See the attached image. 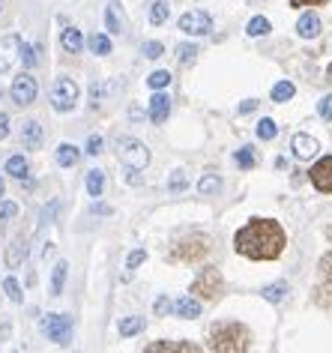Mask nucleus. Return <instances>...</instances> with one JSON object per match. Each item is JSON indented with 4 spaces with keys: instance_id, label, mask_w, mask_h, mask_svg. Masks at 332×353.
<instances>
[{
    "instance_id": "412c9836",
    "label": "nucleus",
    "mask_w": 332,
    "mask_h": 353,
    "mask_svg": "<svg viewBox=\"0 0 332 353\" xmlns=\"http://www.w3.org/2000/svg\"><path fill=\"white\" fill-rule=\"evenodd\" d=\"M105 192V171H87V195L90 198H102Z\"/></svg>"
},
{
    "instance_id": "b1692460",
    "label": "nucleus",
    "mask_w": 332,
    "mask_h": 353,
    "mask_svg": "<svg viewBox=\"0 0 332 353\" xmlns=\"http://www.w3.org/2000/svg\"><path fill=\"white\" fill-rule=\"evenodd\" d=\"M28 171H30V165H28V159H24V156H10V159H6V174L24 180V174H28Z\"/></svg>"
},
{
    "instance_id": "c85d7f7f",
    "label": "nucleus",
    "mask_w": 332,
    "mask_h": 353,
    "mask_svg": "<svg viewBox=\"0 0 332 353\" xmlns=\"http://www.w3.org/2000/svg\"><path fill=\"white\" fill-rule=\"evenodd\" d=\"M293 93H296V87L291 81H278L273 87V102H287V99H293Z\"/></svg>"
},
{
    "instance_id": "2eb2a0df",
    "label": "nucleus",
    "mask_w": 332,
    "mask_h": 353,
    "mask_svg": "<svg viewBox=\"0 0 332 353\" xmlns=\"http://www.w3.org/2000/svg\"><path fill=\"white\" fill-rule=\"evenodd\" d=\"M171 312L177 317H186V321H191V317H200V303L195 296H180L177 303H174Z\"/></svg>"
},
{
    "instance_id": "9b49d317",
    "label": "nucleus",
    "mask_w": 332,
    "mask_h": 353,
    "mask_svg": "<svg viewBox=\"0 0 332 353\" xmlns=\"http://www.w3.org/2000/svg\"><path fill=\"white\" fill-rule=\"evenodd\" d=\"M21 54V37L19 33H10V37L0 39V72H10L12 63Z\"/></svg>"
},
{
    "instance_id": "a878e982",
    "label": "nucleus",
    "mask_w": 332,
    "mask_h": 353,
    "mask_svg": "<svg viewBox=\"0 0 332 353\" xmlns=\"http://www.w3.org/2000/svg\"><path fill=\"white\" fill-rule=\"evenodd\" d=\"M260 294H264V299H269V303H282V299L287 296V285L284 281H276V285H267Z\"/></svg>"
},
{
    "instance_id": "f257e3e1",
    "label": "nucleus",
    "mask_w": 332,
    "mask_h": 353,
    "mask_svg": "<svg viewBox=\"0 0 332 353\" xmlns=\"http://www.w3.org/2000/svg\"><path fill=\"white\" fill-rule=\"evenodd\" d=\"M284 245H287L284 228L273 222V219H251L234 236V249L249 261H276L284 252Z\"/></svg>"
},
{
    "instance_id": "0eeeda50",
    "label": "nucleus",
    "mask_w": 332,
    "mask_h": 353,
    "mask_svg": "<svg viewBox=\"0 0 332 353\" xmlns=\"http://www.w3.org/2000/svg\"><path fill=\"white\" fill-rule=\"evenodd\" d=\"M39 330L54 344H69V339H72V317L69 314H45L39 321Z\"/></svg>"
},
{
    "instance_id": "6ab92c4d",
    "label": "nucleus",
    "mask_w": 332,
    "mask_h": 353,
    "mask_svg": "<svg viewBox=\"0 0 332 353\" xmlns=\"http://www.w3.org/2000/svg\"><path fill=\"white\" fill-rule=\"evenodd\" d=\"M60 46H63L69 54H81V48H84V37H81V30H75V28H66L63 30V37H60Z\"/></svg>"
},
{
    "instance_id": "09e8293b",
    "label": "nucleus",
    "mask_w": 332,
    "mask_h": 353,
    "mask_svg": "<svg viewBox=\"0 0 332 353\" xmlns=\"http://www.w3.org/2000/svg\"><path fill=\"white\" fill-rule=\"evenodd\" d=\"M54 213H57V201L51 207H45V213H42V222H51V219H54Z\"/></svg>"
},
{
    "instance_id": "37998d69",
    "label": "nucleus",
    "mask_w": 332,
    "mask_h": 353,
    "mask_svg": "<svg viewBox=\"0 0 332 353\" xmlns=\"http://www.w3.org/2000/svg\"><path fill=\"white\" fill-rule=\"evenodd\" d=\"M102 147H105V141H102V135H90V138H87V153H90V156H96V153H102Z\"/></svg>"
},
{
    "instance_id": "2f4dec72",
    "label": "nucleus",
    "mask_w": 332,
    "mask_h": 353,
    "mask_svg": "<svg viewBox=\"0 0 332 353\" xmlns=\"http://www.w3.org/2000/svg\"><path fill=\"white\" fill-rule=\"evenodd\" d=\"M200 54V51H198V46H189V42H183V46H177V60H180V63H195V57Z\"/></svg>"
},
{
    "instance_id": "473e14b6",
    "label": "nucleus",
    "mask_w": 332,
    "mask_h": 353,
    "mask_svg": "<svg viewBox=\"0 0 332 353\" xmlns=\"http://www.w3.org/2000/svg\"><path fill=\"white\" fill-rule=\"evenodd\" d=\"M105 21H108V30L111 33H123V19L117 15V3L108 6V15H105Z\"/></svg>"
},
{
    "instance_id": "ddd939ff",
    "label": "nucleus",
    "mask_w": 332,
    "mask_h": 353,
    "mask_svg": "<svg viewBox=\"0 0 332 353\" xmlns=\"http://www.w3.org/2000/svg\"><path fill=\"white\" fill-rule=\"evenodd\" d=\"M144 353H200L195 341H153Z\"/></svg>"
},
{
    "instance_id": "c03bdc74",
    "label": "nucleus",
    "mask_w": 332,
    "mask_h": 353,
    "mask_svg": "<svg viewBox=\"0 0 332 353\" xmlns=\"http://www.w3.org/2000/svg\"><path fill=\"white\" fill-rule=\"evenodd\" d=\"M144 258H147V252H144V249H135L132 254H129V261H126V267H129V270H135V267H141V263H144Z\"/></svg>"
},
{
    "instance_id": "1a4fd4ad",
    "label": "nucleus",
    "mask_w": 332,
    "mask_h": 353,
    "mask_svg": "<svg viewBox=\"0 0 332 353\" xmlns=\"http://www.w3.org/2000/svg\"><path fill=\"white\" fill-rule=\"evenodd\" d=\"M37 90H39V87H37V78L21 72V75L12 81V87H10V96H12V102H19V105H30L33 99H37Z\"/></svg>"
},
{
    "instance_id": "3c124183",
    "label": "nucleus",
    "mask_w": 332,
    "mask_h": 353,
    "mask_svg": "<svg viewBox=\"0 0 332 353\" xmlns=\"http://www.w3.org/2000/svg\"><path fill=\"white\" fill-rule=\"evenodd\" d=\"M0 198H3V180H0Z\"/></svg>"
},
{
    "instance_id": "de8ad7c7",
    "label": "nucleus",
    "mask_w": 332,
    "mask_h": 353,
    "mask_svg": "<svg viewBox=\"0 0 332 353\" xmlns=\"http://www.w3.org/2000/svg\"><path fill=\"white\" fill-rule=\"evenodd\" d=\"M326 0H291V6H320Z\"/></svg>"
},
{
    "instance_id": "20e7f679",
    "label": "nucleus",
    "mask_w": 332,
    "mask_h": 353,
    "mask_svg": "<svg viewBox=\"0 0 332 353\" xmlns=\"http://www.w3.org/2000/svg\"><path fill=\"white\" fill-rule=\"evenodd\" d=\"M222 294H225V276H222V270H216V267H204L198 272V279L191 281V296L195 299L216 303Z\"/></svg>"
},
{
    "instance_id": "4be33fe9",
    "label": "nucleus",
    "mask_w": 332,
    "mask_h": 353,
    "mask_svg": "<svg viewBox=\"0 0 332 353\" xmlns=\"http://www.w3.org/2000/svg\"><path fill=\"white\" fill-rule=\"evenodd\" d=\"M144 330V317H123V321L117 323V332L123 335V339H132V335H138Z\"/></svg>"
},
{
    "instance_id": "ea45409f",
    "label": "nucleus",
    "mask_w": 332,
    "mask_h": 353,
    "mask_svg": "<svg viewBox=\"0 0 332 353\" xmlns=\"http://www.w3.org/2000/svg\"><path fill=\"white\" fill-rule=\"evenodd\" d=\"M189 186V180H186V174L183 171H174V176H171V183H168V192H183Z\"/></svg>"
},
{
    "instance_id": "72a5a7b5",
    "label": "nucleus",
    "mask_w": 332,
    "mask_h": 353,
    "mask_svg": "<svg viewBox=\"0 0 332 353\" xmlns=\"http://www.w3.org/2000/svg\"><path fill=\"white\" fill-rule=\"evenodd\" d=\"M234 159H237V165L242 168V171H249V168H255V162H258L255 153H251V147H242V150H237V156H234Z\"/></svg>"
},
{
    "instance_id": "864d4df0",
    "label": "nucleus",
    "mask_w": 332,
    "mask_h": 353,
    "mask_svg": "<svg viewBox=\"0 0 332 353\" xmlns=\"http://www.w3.org/2000/svg\"><path fill=\"white\" fill-rule=\"evenodd\" d=\"M0 10H3V0H0Z\"/></svg>"
},
{
    "instance_id": "bb28decb",
    "label": "nucleus",
    "mask_w": 332,
    "mask_h": 353,
    "mask_svg": "<svg viewBox=\"0 0 332 353\" xmlns=\"http://www.w3.org/2000/svg\"><path fill=\"white\" fill-rule=\"evenodd\" d=\"M87 46H90L93 54H111V39L105 37V33H93Z\"/></svg>"
},
{
    "instance_id": "8fccbe9b",
    "label": "nucleus",
    "mask_w": 332,
    "mask_h": 353,
    "mask_svg": "<svg viewBox=\"0 0 332 353\" xmlns=\"http://www.w3.org/2000/svg\"><path fill=\"white\" fill-rule=\"evenodd\" d=\"M255 108H258V102L255 99H246V102L240 105V114H249V111H255Z\"/></svg>"
},
{
    "instance_id": "e433bc0d",
    "label": "nucleus",
    "mask_w": 332,
    "mask_h": 353,
    "mask_svg": "<svg viewBox=\"0 0 332 353\" xmlns=\"http://www.w3.org/2000/svg\"><path fill=\"white\" fill-rule=\"evenodd\" d=\"M19 57L24 60V66H28V69H33V66L39 63V57H37V48H33V46H28V42H21V54H19Z\"/></svg>"
},
{
    "instance_id": "49530a36",
    "label": "nucleus",
    "mask_w": 332,
    "mask_h": 353,
    "mask_svg": "<svg viewBox=\"0 0 332 353\" xmlns=\"http://www.w3.org/2000/svg\"><path fill=\"white\" fill-rule=\"evenodd\" d=\"M171 308H174V305H171V299H168V296H162L159 303H156V314H168Z\"/></svg>"
},
{
    "instance_id": "6e6552de",
    "label": "nucleus",
    "mask_w": 332,
    "mask_h": 353,
    "mask_svg": "<svg viewBox=\"0 0 332 353\" xmlns=\"http://www.w3.org/2000/svg\"><path fill=\"white\" fill-rule=\"evenodd\" d=\"M180 30L189 33V37H207L213 30V19L204 10H191L186 15H180Z\"/></svg>"
},
{
    "instance_id": "423d86ee",
    "label": "nucleus",
    "mask_w": 332,
    "mask_h": 353,
    "mask_svg": "<svg viewBox=\"0 0 332 353\" xmlns=\"http://www.w3.org/2000/svg\"><path fill=\"white\" fill-rule=\"evenodd\" d=\"M78 84H75V78H57L54 87H51V105H54V111L60 114H66V111H72L75 108V102H78Z\"/></svg>"
},
{
    "instance_id": "c9c22d12",
    "label": "nucleus",
    "mask_w": 332,
    "mask_h": 353,
    "mask_svg": "<svg viewBox=\"0 0 332 353\" xmlns=\"http://www.w3.org/2000/svg\"><path fill=\"white\" fill-rule=\"evenodd\" d=\"M147 84H150L153 90H162V87H168V84H171V72L159 69V72H153L150 78H147Z\"/></svg>"
},
{
    "instance_id": "5701e85b",
    "label": "nucleus",
    "mask_w": 332,
    "mask_h": 353,
    "mask_svg": "<svg viewBox=\"0 0 332 353\" xmlns=\"http://www.w3.org/2000/svg\"><path fill=\"white\" fill-rule=\"evenodd\" d=\"M168 15H171V6H168V0H156V3L150 6V24H165L168 21Z\"/></svg>"
},
{
    "instance_id": "4c0bfd02",
    "label": "nucleus",
    "mask_w": 332,
    "mask_h": 353,
    "mask_svg": "<svg viewBox=\"0 0 332 353\" xmlns=\"http://www.w3.org/2000/svg\"><path fill=\"white\" fill-rule=\"evenodd\" d=\"M15 216H19V207L12 201H0V222H12Z\"/></svg>"
},
{
    "instance_id": "f3484780",
    "label": "nucleus",
    "mask_w": 332,
    "mask_h": 353,
    "mask_svg": "<svg viewBox=\"0 0 332 353\" xmlns=\"http://www.w3.org/2000/svg\"><path fill=\"white\" fill-rule=\"evenodd\" d=\"M168 114H171V99L165 93H156L150 99V120L153 123H165L168 120Z\"/></svg>"
},
{
    "instance_id": "a18cd8bd",
    "label": "nucleus",
    "mask_w": 332,
    "mask_h": 353,
    "mask_svg": "<svg viewBox=\"0 0 332 353\" xmlns=\"http://www.w3.org/2000/svg\"><path fill=\"white\" fill-rule=\"evenodd\" d=\"M10 138V114L0 111V141Z\"/></svg>"
},
{
    "instance_id": "aec40b11",
    "label": "nucleus",
    "mask_w": 332,
    "mask_h": 353,
    "mask_svg": "<svg viewBox=\"0 0 332 353\" xmlns=\"http://www.w3.org/2000/svg\"><path fill=\"white\" fill-rule=\"evenodd\" d=\"M78 159H81V150H78L75 144H60L57 147V165L60 168H75Z\"/></svg>"
},
{
    "instance_id": "393cba45",
    "label": "nucleus",
    "mask_w": 332,
    "mask_h": 353,
    "mask_svg": "<svg viewBox=\"0 0 332 353\" xmlns=\"http://www.w3.org/2000/svg\"><path fill=\"white\" fill-rule=\"evenodd\" d=\"M66 270H69V263H66V261H60L57 267H54V276H51V294H54V296L63 294V285H66Z\"/></svg>"
},
{
    "instance_id": "f8f14e48",
    "label": "nucleus",
    "mask_w": 332,
    "mask_h": 353,
    "mask_svg": "<svg viewBox=\"0 0 332 353\" xmlns=\"http://www.w3.org/2000/svg\"><path fill=\"white\" fill-rule=\"evenodd\" d=\"M291 150H293L296 159H314L318 156V150H320V144L311 135H305V132H296L293 141H291Z\"/></svg>"
},
{
    "instance_id": "f704fd0d",
    "label": "nucleus",
    "mask_w": 332,
    "mask_h": 353,
    "mask_svg": "<svg viewBox=\"0 0 332 353\" xmlns=\"http://www.w3.org/2000/svg\"><path fill=\"white\" fill-rule=\"evenodd\" d=\"M318 270H320V279L326 281V285L332 288V252H326L320 258V263H318Z\"/></svg>"
},
{
    "instance_id": "603ef678",
    "label": "nucleus",
    "mask_w": 332,
    "mask_h": 353,
    "mask_svg": "<svg viewBox=\"0 0 332 353\" xmlns=\"http://www.w3.org/2000/svg\"><path fill=\"white\" fill-rule=\"evenodd\" d=\"M329 81H332V63H329Z\"/></svg>"
},
{
    "instance_id": "9d476101",
    "label": "nucleus",
    "mask_w": 332,
    "mask_h": 353,
    "mask_svg": "<svg viewBox=\"0 0 332 353\" xmlns=\"http://www.w3.org/2000/svg\"><path fill=\"white\" fill-rule=\"evenodd\" d=\"M309 176H311L314 189L323 192V195H329V192H332V156H323L320 162H314Z\"/></svg>"
},
{
    "instance_id": "7ed1b4c3",
    "label": "nucleus",
    "mask_w": 332,
    "mask_h": 353,
    "mask_svg": "<svg viewBox=\"0 0 332 353\" xmlns=\"http://www.w3.org/2000/svg\"><path fill=\"white\" fill-rule=\"evenodd\" d=\"M207 254H209V236L204 234H186L168 249V258L174 263H195V261H204Z\"/></svg>"
},
{
    "instance_id": "cd10ccee",
    "label": "nucleus",
    "mask_w": 332,
    "mask_h": 353,
    "mask_svg": "<svg viewBox=\"0 0 332 353\" xmlns=\"http://www.w3.org/2000/svg\"><path fill=\"white\" fill-rule=\"evenodd\" d=\"M218 189H222V180H218L216 174L200 176V183H198V192H200V195H216Z\"/></svg>"
},
{
    "instance_id": "dca6fc26",
    "label": "nucleus",
    "mask_w": 332,
    "mask_h": 353,
    "mask_svg": "<svg viewBox=\"0 0 332 353\" xmlns=\"http://www.w3.org/2000/svg\"><path fill=\"white\" fill-rule=\"evenodd\" d=\"M296 33H300L302 39H314L320 33V19L314 12L300 15V21H296Z\"/></svg>"
},
{
    "instance_id": "a19ab883",
    "label": "nucleus",
    "mask_w": 332,
    "mask_h": 353,
    "mask_svg": "<svg viewBox=\"0 0 332 353\" xmlns=\"http://www.w3.org/2000/svg\"><path fill=\"white\" fill-rule=\"evenodd\" d=\"M318 114H320V117L326 120V123H332V93L323 96V99L318 102Z\"/></svg>"
},
{
    "instance_id": "c756f323",
    "label": "nucleus",
    "mask_w": 332,
    "mask_h": 353,
    "mask_svg": "<svg viewBox=\"0 0 332 353\" xmlns=\"http://www.w3.org/2000/svg\"><path fill=\"white\" fill-rule=\"evenodd\" d=\"M269 30H273V28H269V21L264 19V15H258V19H251V21H249V28H246L249 37H267Z\"/></svg>"
},
{
    "instance_id": "39448f33",
    "label": "nucleus",
    "mask_w": 332,
    "mask_h": 353,
    "mask_svg": "<svg viewBox=\"0 0 332 353\" xmlns=\"http://www.w3.org/2000/svg\"><path fill=\"white\" fill-rule=\"evenodd\" d=\"M114 147H117V159L126 168H132V171H144V168L150 165V150L138 138H117Z\"/></svg>"
},
{
    "instance_id": "4468645a",
    "label": "nucleus",
    "mask_w": 332,
    "mask_h": 353,
    "mask_svg": "<svg viewBox=\"0 0 332 353\" xmlns=\"http://www.w3.org/2000/svg\"><path fill=\"white\" fill-rule=\"evenodd\" d=\"M21 144L24 150H39L42 144V126L37 120H28L24 123V129H21Z\"/></svg>"
},
{
    "instance_id": "7c9ffc66",
    "label": "nucleus",
    "mask_w": 332,
    "mask_h": 353,
    "mask_svg": "<svg viewBox=\"0 0 332 353\" xmlns=\"http://www.w3.org/2000/svg\"><path fill=\"white\" fill-rule=\"evenodd\" d=\"M278 135V126H276V120H269V117H264L258 123V138L260 141H273Z\"/></svg>"
},
{
    "instance_id": "a211bd4d",
    "label": "nucleus",
    "mask_w": 332,
    "mask_h": 353,
    "mask_svg": "<svg viewBox=\"0 0 332 353\" xmlns=\"http://www.w3.org/2000/svg\"><path fill=\"white\" fill-rule=\"evenodd\" d=\"M24 258H28V240H24V236H19V240H12L10 252H6V263H10L12 270H19Z\"/></svg>"
},
{
    "instance_id": "f03ea898",
    "label": "nucleus",
    "mask_w": 332,
    "mask_h": 353,
    "mask_svg": "<svg viewBox=\"0 0 332 353\" xmlns=\"http://www.w3.org/2000/svg\"><path fill=\"white\" fill-rule=\"evenodd\" d=\"M207 344L213 353H249L251 330L240 321H218V323L209 326Z\"/></svg>"
},
{
    "instance_id": "58836bf2",
    "label": "nucleus",
    "mask_w": 332,
    "mask_h": 353,
    "mask_svg": "<svg viewBox=\"0 0 332 353\" xmlns=\"http://www.w3.org/2000/svg\"><path fill=\"white\" fill-rule=\"evenodd\" d=\"M3 290H6V294H10V299H12V303H21V288H19V281H15V279H6L3 281Z\"/></svg>"
},
{
    "instance_id": "79ce46f5",
    "label": "nucleus",
    "mask_w": 332,
    "mask_h": 353,
    "mask_svg": "<svg viewBox=\"0 0 332 353\" xmlns=\"http://www.w3.org/2000/svg\"><path fill=\"white\" fill-rule=\"evenodd\" d=\"M162 42H144V57H150V60H156V57H162Z\"/></svg>"
}]
</instances>
